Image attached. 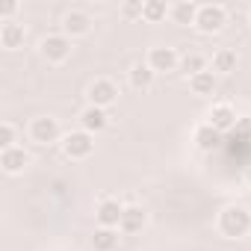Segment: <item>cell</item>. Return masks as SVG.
<instances>
[{
  "label": "cell",
  "mask_w": 251,
  "mask_h": 251,
  "mask_svg": "<svg viewBox=\"0 0 251 251\" xmlns=\"http://www.w3.org/2000/svg\"><path fill=\"white\" fill-rule=\"evenodd\" d=\"M195 15H198V6L189 3V0L172 3V9H169V21L177 27H195Z\"/></svg>",
  "instance_id": "ac0fdd59"
},
{
  "label": "cell",
  "mask_w": 251,
  "mask_h": 251,
  "mask_svg": "<svg viewBox=\"0 0 251 251\" xmlns=\"http://www.w3.org/2000/svg\"><path fill=\"white\" fill-rule=\"evenodd\" d=\"M18 145V127L12 121H0V151Z\"/></svg>",
  "instance_id": "603a6c76"
},
{
  "label": "cell",
  "mask_w": 251,
  "mask_h": 251,
  "mask_svg": "<svg viewBox=\"0 0 251 251\" xmlns=\"http://www.w3.org/2000/svg\"><path fill=\"white\" fill-rule=\"evenodd\" d=\"M245 183H248V186H251V166H248V169H245Z\"/></svg>",
  "instance_id": "484cf974"
},
{
  "label": "cell",
  "mask_w": 251,
  "mask_h": 251,
  "mask_svg": "<svg viewBox=\"0 0 251 251\" xmlns=\"http://www.w3.org/2000/svg\"><path fill=\"white\" fill-rule=\"evenodd\" d=\"M33 163V157L24 151V145H15V148H6L0 151V169H3V175L15 177V175H24V169Z\"/></svg>",
  "instance_id": "7c38bea8"
},
{
  "label": "cell",
  "mask_w": 251,
  "mask_h": 251,
  "mask_svg": "<svg viewBox=\"0 0 251 251\" xmlns=\"http://www.w3.org/2000/svg\"><path fill=\"white\" fill-rule=\"evenodd\" d=\"M18 9H21V3H18V0H9V3H0V21H15L12 15H18Z\"/></svg>",
  "instance_id": "cb8c5ba5"
},
{
  "label": "cell",
  "mask_w": 251,
  "mask_h": 251,
  "mask_svg": "<svg viewBox=\"0 0 251 251\" xmlns=\"http://www.w3.org/2000/svg\"><path fill=\"white\" fill-rule=\"evenodd\" d=\"M207 68H210V59H207L204 53H198V50H189V53L180 56V71H183L186 77H195V74H201V71H207Z\"/></svg>",
  "instance_id": "44dd1931"
},
{
  "label": "cell",
  "mask_w": 251,
  "mask_h": 251,
  "mask_svg": "<svg viewBox=\"0 0 251 251\" xmlns=\"http://www.w3.org/2000/svg\"><path fill=\"white\" fill-rule=\"evenodd\" d=\"M145 62L151 65L154 74H169V71H177L180 68V53L175 48H169V45H157V48L148 50Z\"/></svg>",
  "instance_id": "52a82bcc"
},
{
  "label": "cell",
  "mask_w": 251,
  "mask_h": 251,
  "mask_svg": "<svg viewBox=\"0 0 251 251\" xmlns=\"http://www.w3.org/2000/svg\"><path fill=\"white\" fill-rule=\"evenodd\" d=\"M27 136H30L33 145H59L65 133H62L59 118H53V115H39V118L30 121Z\"/></svg>",
  "instance_id": "7a4b0ae2"
},
{
  "label": "cell",
  "mask_w": 251,
  "mask_h": 251,
  "mask_svg": "<svg viewBox=\"0 0 251 251\" xmlns=\"http://www.w3.org/2000/svg\"><path fill=\"white\" fill-rule=\"evenodd\" d=\"M216 86H219V77L207 68V71H201V74H195V77H189V89H192V95H198V98H207V95H213L216 92Z\"/></svg>",
  "instance_id": "d6986e66"
},
{
  "label": "cell",
  "mask_w": 251,
  "mask_h": 251,
  "mask_svg": "<svg viewBox=\"0 0 251 251\" xmlns=\"http://www.w3.org/2000/svg\"><path fill=\"white\" fill-rule=\"evenodd\" d=\"M59 148L71 163H83V160H89L95 154V136L86 133V130H71V133L62 136Z\"/></svg>",
  "instance_id": "3957f363"
},
{
  "label": "cell",
  "mask_w": 251,
  "mask_h": 251,
  "mask_svg": "<svg viewBox=\"0 0 251 251\" xmlns=\"http://www.w3.org/2000/svg\"><path fill=\"white\" fill-rule=\"evenodd\" d=\"M127 83H130V89H136V92H148V89L157 83V74L151 71L148 62H133V65L127 68Z\"/></svg>",
  "instance_id": "9a60e30c"
},
{
  "label": "cell",
  "mask_w": 251,
  "mask_h": 251,
  "mask_svg": "<svg viewBox=\"0 0 251 251\" xmlns=\"http://www.w3.org/2000/svg\"><path fill=\"white\" fill-rule=\"evenodd\" d=\"M248 24H251V9H248Z\"/></svg>",
  "instance_id": "4316f807"
},
{
  "label": "cell",
  "mask_w": 251,
  "mask_h": 251,
  "mask_svg": "<svg viewBox=\"0 0 251 251\" xmlns=\"http://www.w3.org/2000/svg\"><path fill=\"white\" fill-rule=\"evenodd\" d=\"M216 230L225 239H245L251 233V210L245 204H227L216 216Z\"/></svg>",
  "instance_id": "6da1fadb"
},
{
  "label": "cell",
  "mask_w": 251,
  "mask_h": 251,
  "mask_svg": "<svg viewBox=\"0 0 251 251\" xmlns=\"http://www.w3.org/2000/svg\"><path fill=\"white\" fill-rule=\"evenodd\" d=\"M124 207H127V204H121L118 198L103 195V198L98 201V207H95V222H98V227H115V230H118L121 216H124Z\"/></svg>",
  "instance_id": "9c48e42d"
},
{
  "label": "cell",
  "mask_w": 251,
  "mask_h": 251,
  "mask_svg": "<svg viewBox=\"0 0 251 251\" xmlns=\"http://www.w3.org/2000/svg\"><path fill=\"white\" fill-rule=\"evenodd\" d=\"M121 15L124 18H142V3H124L121 6Z\"/></svg>",
  "instance_id": "d4e9b609"
},
{
  "label": "cell",
  "mask_w": 251,
  "mask_h": 251,
  "mask_svg": "<svg viewBox=\"0 0 251 251\" xmlns=\"http://www.w3.org/2000/svg\"><path fill=\"white\" fill-rule=\"evenodd\" d=\"M27 42V30L18 21H0V48L3 50H18Z\"/></svg>",
  "instance_id": "4fadbf2b"
},
{
  "label": "cell",
  "mask_w": 251,
  "mask_h": 251,
  "mask_svg": "<svg viewBox=\"0 0 251 251\" xmlns=\"http://www.w3.org/2000/svg\"><path fill=\"white\" fill-rule=\"evenodd\" d=\"M192 142H195V148H198V151L210 154V151H216V148L222 145V133H219V130H213L207 121H201L198 127L192 130Z\"/></svg>",
  "instance_id": "e0dca14e"
},
{
  "label": "cell",
  "mask_w": 251,
  "mask_h": 251,
  "mask_svg": "<svg viewBox=\"0 0 251 251\" xmlns=\"http://www.w3.org/2000/svg\"><path fill=\"white\" fill-rule=\"evenodd\" d=\"M207 124H210L213 130H219V133H230V130H236L239 115H236V109H233L230 103L219 100V103H213V106L207 109Z\"/></svg>",
  "instance_id": "ba28073f"
},
{
  "label": "cell",
  "mask_w": 251,
  "mask_h": 251,
  "mask_svg": "<svg viewBox=\"0 0 251 251\" xmlns=\"http://www.w3.org/2000/svg\"><path fill=\"white\" fill-rule=\"evenodd\" d=\"M236 65H239V56H236V50H230V48H219V50L213 53V59H210V71H213L216 77L233 74Z\"/></svg>",
  "instance_id": "2e32d148"
},
{
  "label": "cell",
  "mask_w": 251,
  "mask_h": 251,
  "mask_svg": "<svg viewBox=\"0 0 251 251\" xmlns=\"http://www.w3.org/2000/svg\"><path fill=\"white\" fill-rule=\"evenodd\" d=\"M227 24V9L219 6V3H204L198 6V15H195V30L201 36H213V33H222Z\"/></svg>",
  "instance_id": "5b68a950"
},
{
  "label": "cell",
  "mask_w": 251,
  "mask_h": 251,
  "mask_svg": "<svg viewBox=\"0 0 251 251\" xmlns=\"http://www.w3.org/2000/svg\"><path fill=\"white\" fill-rule=\"evenodd\" d=\"M121 230H115V227H95V233H92V248L95 251H115L118 248V236Z\"/></svg>",
  "instance_id": "ffe728a7"
},
{
  "label": "cell",
  "mask_w": 251,
  "mask_h": 251,
  "mask_svg": "<svg viewBox=\"0 0 251 251\" xmlns=\"http://www.w3.org/2000/svg\"><path fill=\"white\" fill-rule=\"evenodd\" d=\"M118 83L115 80H109V77H98V80H92L89 83V89H86V98H89V103L92 106H100V109H109L115 100H118Z\"/></svg>",
  "instance_id": "8992f818"
},
{
  "label": "cell",
  "mask_w": 251,
  "mask_h": 251,
  "mask_svg": "<svg viewBox=\"0 0 251 251\" xmlns=\"http://www.w3.org/2000/svg\"><path fill=\"white\" fill-rule=\"evenodd\" d=\"M109 109H100V106H83L80 109V130H86V133H92V136H98V133H103L106 127H109Z\"/></svg>",
  "instance_id": "8fae6325"
},
{
  "label": "cell",
  "mask_w": 251,
  "mask_h": 251,
  "mask_svg": "<svg viewBox=\"0 0 251 251\" xmlns=\"http://www.w3.org/2000/svg\"><path fill=\"white\" fill-rule=\"evenodd\" d=\"M92 15L89 12H83V9H68L65 15H62V30L59 33H65L68 39H83V36H89L92 33Z\"/></svg>",
  "instance_id": "30bf717a"
},
{
  "label": "cell",
  "mask_w": 251,
  "mask_h": 251,
  "mask_svg": "<svg viewBox=\"0 0 251 251\" xmlns=\"http://www.w3.org/2000/svg\"><path fill=\"white\" fill-rule=\"evenodd\" d=\"M169 3L166 0H145L142 3V21H148V24H160V21H166L169 18Z\"/></svg>",
  "instance_id": "7402d4cb"
},
{
  "label": "cell",
  "mask_w": 251,
  "mask_h": 251,
  "mask_svg": "<svg viewBox=\"0 0 251 251\" xmlns=\"http://www.w3.org/2000/svg\"><path fill=\"white\" fill-rule=\"evenodd\" d=\"M145 225H148V210L139 207V204H127V207H124L118 230L121 233H139V230H145Z\"/></svg>",
  "instance_id": "5bb4252c"
},
{
  "label": "cell",
  "mask_w": 251,
  "mask_h": 251,
  "mask_svg": "<svg viewBox=\"0 0 251 251\" xmlns=\"http://www.w3.org/2000/svg\"><path fill=\"white\" fill-rule=\"evenodd\" d=\"M71 50H74V45H71V39H68L65 33H48V36L39 42V53H42V59L50 62V65L68 62Z\"/></svg>",
  "instance_id": "277c9868"
}]
</instances>
